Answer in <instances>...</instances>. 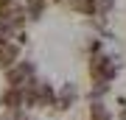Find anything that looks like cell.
Returning <instances> with one entry per match:
<instances>
[{
    "mask_svg": "<svg viewBox=\"0 0 126 120\" xmlns=\"http://www.w3.org/2000/svg\"><path fill=\"white\" fill-rule=\"evenodd\" d=\"M31 76H34V64L31 62H17L9 73H6V78L11 81L14 89H23L25 84H31Z\"/></svg>",
    "mask_w": 126,
    "mask_h": 120,
    "instance_id": "1",
    "label": "cell"
},
{
    "mask_svg": "<svg viewBox=\"0 0 126 120\" xmlns=\"http://www.w3.org/2000/svg\"><path fill=\"white\" fill-rule=\"evenodd\" d=\"M14 59H17V45L3 42V45H0V64L9 67V64H14Z\"/></svg>",
    "mask_w": 126,
    "mask_h": 120,
    "instance_id": "4",
    "label": "cell"
},
{
    "mask_svg": "<svg viewBox=\"0 0 126 120\" xmlns=\"http://www.w3.org/2000/svg\"><path fill=\"white\" fill-rule=\"evenodd\" d=\"M73 9L81 14H95L98 11V0H73Z\"/></svg>",
    "mask_w": 126,
    "mask_h": 120,
    "instance_id": "5",
    "label": "cell"
},
{
    "mask_svg": "<svg viewBox=\"0 0 126 120\" xmlns=\"http://www.w3.org/2000/svg\"><path fill=\"white\" fill-rule=\"evenodd\" d=\"M20 103H23V92H20V89H6L3 92V106L6 109H20Z\"/></svg>",
    "mask_w": 126,
    "mask_h": 120,
    "instance_id": "3",
    "label": "cell"
},
{
    "mask_svg": "<svg viewBox=\"0 0 126 120\" xmlns=\"http://www.w3.org/2000/svg\"><path fill=\"white\" fill-rule=\"evenodd\" d=\"M76 98H79V89H76V84H67V87L62 89V92H59V98H56V101H59V106H62V109H70Z\"/></svg>",
    "mask_w": 126,
    "mask_h": 120,
    "instance_id": "2",
    "label": "cell"
},
{
    "mask_svg": "<svg viewBox=\"0 0 126 120\" xmlns=\"http://www.w3.org/2000/svg\"><path fill=\"white\" fill-rule=\"evenodd\" d=\"M90 120H112V115L107 112V106H104V103H93V109H90Z\"/></svg>",
    "mask_w": 126,
    "mask_h": 120,
    "instance_id": "6",
    "label": "cell"
}]
</instances>
